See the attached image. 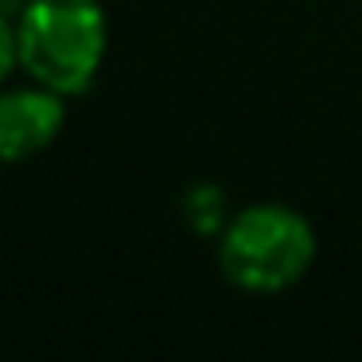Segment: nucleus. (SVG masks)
I'll list each match as a JSON object with an SVG mask.
<instances>
[{"instance_id": "f257e3e1", "label": "nucleus", "mask_w": 362, "mask_h": 362, "mask_svg": "<svg viewBox=\"0 0 362 362\" xmlns=\"http://www.w3.org/2000/svg\"><path fill=\"white\" fill-rule=\"evenodd\" d=\"M110 51L102 0H24L16 12V55L32 82L78 98L98 82Z\"/></svg>"}, {"instance_id": "20e7f679", "label": "nucleus", "mask_w": 362, "mask_h": 362, "mask_svg": "<svg viewBox=\"0 0 362 362\" xmlns=\"http://www.w3.org/2000/svg\"><path fill=\"white\" fill-rule=\"evenodd\" d=\"M180 214H183V226H187L191 234L214 238V242H218V234L226 230V222L234 218V206H230L226 187H218V183H211V180H199V183H191V187L183 191Z\"/></svg>"}, {"instance_id": "f03ea898", "label": "nucleus", "mask_w": 362, "mask_h": 362, "mask_svg": "<svg viewBox=\"0 0 362 362\" xmlns=\"http://www.w3.org/2000/svg\"><path fill=\"white\" fill-rule=\"evenodd\" d=\"M320 253L312 222L288 203H253L234 211L218 234V265L234 288L276 296L308 276Z\"/></svg>"}, {"instance_id": "39448f33", "label": "nucleus", "mask_w": 362, "mask_h": 362, "mask_svg": "<svg viewBox=\"0 0 362 362\" xmlns=\"http://www.w3.org/2000/svg\"><path fill=\"white\" fill-rule=\"evenodd\" d=\"M12 71H20V55H16V16L0 8V86L12 78Z\"/></svg>"}, {"instance_id": "7ed1b4c3", "label": "nucleus", "mask_w": 362, "mask_h": 362, "mask_svg": "<svg viewBox=\"0 0 362 362\" xmlns=\"http://www.w3.org/2000/svg\"><path fill=\"white\" fill-rule=\"evenodd\" d=\"M66 125V98L40 86H0V164H24L47 152Z\"/></svg>"}]
</instances>
